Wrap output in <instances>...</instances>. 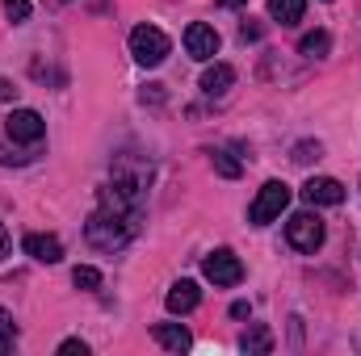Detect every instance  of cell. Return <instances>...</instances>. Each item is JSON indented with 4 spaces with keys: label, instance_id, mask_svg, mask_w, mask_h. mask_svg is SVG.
<instances>
[{
    "label": "cell",
    "instance_id": "5bb4252c",
    "mask_svg": "<svg viewBox=\"0 0 361 356\" xmlns=\"http://www.w3.org/2000/svg\"><path fill=\"white\" fill-rule=\"evenodd\" d=\"M307 13V0H269V17L281 25H298Z\"/></svg>",
    "mask_w": 361,
    "mask_h": 356
},
{
    "label": "cell",
    "instance_id": "2e32d148",
    "mask_svg": "<svg viewBox=\"0 0 361 356\" xmlns=\"http://www.w3.org/2000/svg\"><path fill=\"white\" fill-rule=\"evenodd\" d=\"M72 285H76V289H101V272L92 265H80L72 272Z\"/></svg>",
    "mask_w": 361,
    "mask_h": 356
},
{
    "label": "cell",
    "instance_id": "7a4b0ae2",
    "mask_svg": "<svg viewBox=\"0 0 361 356\" xmlns=\"http://www.w3.org/2000/svg\"><path fill=\"white\" fill-rule=\"evenodd\" d=\"M169 51H173V42H169L164 30H156V25H135L130 30V55H135V63L160 68L169 59Z\"/></svg>",
    "mask_w": 361,
    "mask_h": 356
},
{
    "label": "cell",
    "instance_id": "d4e9b609",
    "mask_svg": "<svg viewBox=\"0 0 361 356\" xmlns=\"http://www.w3.org/2000/svg\"><path fill=\"white\" fill-rule=\"evenodd\" d=\"M8 256V231H4V222H0V260Z\"/></svg>",
    "mask_w": 361,
    "mask_h": 356
},
{
    "label": "cell",
    "instance_id": "8fae6325",
    "mask_svg": "<svg viewBox=\"0 0 361 356\" xmlns=\"http://www.w3.org/2000/svg\"><path fill=\"white\" fill-rule=\"evenodd\" d=\"M231 84H235V68H231V63H210V68L202 72V92H206V96H223Z\"/></svg>",
    "mask_w": 361,
    "mask_h": 356
},
{
    "label": "cell",
    "instance_id": "603a6c76",
    "mask_svg": "<svg viewBox=\"0 0 361 356\" xmlns=\"http://www.w3.org/2000/svg\"><path fill=\"white\" fill-rule=\"evenodd\" d=\"M248 314H252V306H248V302H235V306H231V319H248Z\"/></svg>",
    "mask_w": 361,
    "mask_h": 356
},
{
    "label": "cell",
    "instance_id": "ffe728a7",
    "mask_svg": "<svg viewBox=\"0 0 361 356\" xmlns=\"http://www.w3.org/2000/svg\"><path fill=\"white\" fill-rule=\"evenodd\" d=\"M319 151H324L319 143H298L294 147V164H311V160H319Z\"/></svg>",
    "mask_w": 361,
    "mask_h": 356
},
{
    "label": "cell",
    "instance_id": "9a60e30c",
    "mask_svg": "<svg viewBox=\"0 0 361 356\" xmlns=\"http://www.w3.org/2000/svg\"><path fill=\"white\" fill-rule=\"evenodd\" d=\"M298 51H302L307 59H324V55L332 51V38H328V30H315V34H307V38L298 42Z\"/></svg>",
    "mask_w": 361,
    "mask_h": 356
},
{
    "label": "cell",
    "instance_id": "ac0fdd59",
    "mask_svg": "<svg viewBox=\"0 0 361 356\" xmlns=\"http://www.w3.org/2000/svg\"><path fill=\"white\" fill-rule=\"evenodd\" d=\"M210 160H214V172H219V177H227V180H235V177H240V164H235V160H231L227 151H214Z\"/></svg>",
    "mask_w": 361,
    "mask_h": 356
},
{
    "label": "cell",
    "instance_id": "4fadbf2b",
    "mask_svg": "<svg viewBox=\"0 0 361 356\" xmlns=\"http://www.w3.org/2000/svg\"><path fill=\"white\" fill-rule=\"evenodd\" d=\"M240 348H244L248 356H269V352H273V336H269V327H265V323H252V327L244 331Z\"/></svg>",
    "mask_w": 361,
    "mask_h": 356
},
{
    "label": "cell",
    "instance_id": "3957f363",
    "mask_svg": "<svg viewBox=\"0 0 361 356\" xmlns=\"http://www.w3.org/2000/svg\"><path fill=\"white\" fill-rule=\"evenodd\" d=\"M286 239H290L294 252H319V248H324L328 227H324V218L315 214V205L302 210V214H294V218L286 222Z\"/></svg>",
    "mask_w": 361,
    "mask_h": 356
},
{
    "label": "cell",
    "instance_id": "cb8c5ba5",
    "mask_svg": "<svg viewBox=\"0 0 361 356\" xmlns=\"http://www.w3.org/2000/svg\"><path fill=\"white\" fill-rule=\"evenodd\" d=\"M13 96H17V89H13L8 80H0V101H13Z\"/></svg>",
    "mask_w": 361,
    "mask_h": 356
},
{
    "label": "cell",
    "instance_id": "277c9868",
    "mask_svg": "<svg viewBox=\"0 0 361 356\" xmlns=\"http://www.w3.org/2000/svg\"><path fill=\"white\" fill-rule=\"evenodd\" d=\"M286 205H290V184L286 180H269V184H261V193H257V201L248 210V222L252 227H269L273 218H281Z\"/></svg>",
    "mask_w": 361,
    "mask_h": 356
},
{
    "label": "cell",
    "instance_id": "e0dca14e",
    "mask_svg": "<svg viewBox=\"0 0 361 356\" xmlns=\"http://www.w3.org/2000/svg\"><path fill=\"white\" fill-rule=\"evenodd\" d=\"M13 344H17V323L8 310H0V352H8Z\"/></svg>",
    "mask_w": 361,
    "mask_h": 356
},
{
    "label": "cell",
    "instance_id": "ba28073f",
    "mask_svg": "<svg viewBox=\"0 0 361 356\" xmlns=\"http://www.w3.org/2000/svg\"><path fill=\"white\" fill-rule=\"evenodd\" d=\"M302 201L307 205H341L345 201V184L332 177H311L302 184Z\"/></svg>",
    "mask_w": 361,
    "mask_h": 356
},
{
    "label": "cell",
    "instance_id": "52a82bcc",
    "mask_svg": "<svg viewBox=\"0 0 361 356\" xmlns=\"http://www.w3.org/2000/svg\"><path fill=\"white\" fill-rule=\"evenodd\" d=\"M219 30L214 25H206V21H193L189 30H185V51L193 55V59H202V63H210L214 55H219Z\"/></svg>",
    "mask_w": 361,
    "mask_h": 356
},
{
    "label": "cell",
    "instance_id": "484cf974",
    "mask_svg": "<svg viewBox=\"0 0 361 356\" xmlns=\"http://www.w3.org/2000/svg\"><path fill=\"white\" fill-rule=\"evenodd\" d=\"M240 4H244V0H223V8H240Z\"/></svg>",
    "mask_w": 361,
    "mask_h": 356
},
{
    "label": "cell",
    "instance_id": "7c38bea8",
    "mask_svg": "<svg viewBox=\"0 0 361 356\" xmlns=\"http://www.w3.org/2000/svg\"><path fill=\"white\" fill-rule=\"evenodd\" d=\"M169 310L173 314H189V310H197V302H202V289L193 285V281H177L173 289H169Z\"/></svg>",
    "mask_w": 361,
    "mask_h": 356
},
{
    "label": "cell",
    "instance_id": "9c48e42d",
    "mask_svg": "<svg viewBox=\"0 0 361 356\" xmlns=\"http://www.w3.org/2000/svg\"><path fill=\"white\" fill-rule=\"evenodd\" d=\"M21 248H25V256H34L38 265H59V260H63V243H59L55 235H38V231H30V235L21 239Z\"/></svg>",
    "mask_w": 361,
    "mask_h": 356
},
{
    "label": "cell",
    "instance_id": "d6986e66",
    "mask_svg": "<svg viewBox=\"0 0 361 356\" xmlns=\"http://www.w3.org/2000/svg\"><path fill=\"white\" fill-rule=\"evenodd\" d=\"M4 17H8L13 25H21V21L30 17V0H4Z\"/></svg>",
    "mask_w": 361,
    "mask_h": 356
},
{
    "label": "cell",
    "instance_id": "6da1fadb",
    "mask_svg": "<svg viewBox=\"0 0 361 356\" xmlns=\"http://www.w3.org/2000/svg\"><path fill=\"white\" fill-rule=\"evenodd\" d=\"M85 235H89V243L97 252H118V248H126L130 235H135V210H118V205H105V201H101V210L85 222Z\"/></svg>",
    "mask_w": 361,
    "mask_h": 356
},
{
    "label": "cell",
    "instance_id": "5b68a950",
    "mask_svg": "<svg viewBox=\"0 0 361 356\" xmlns=\"http://www.w3.org/2000/svg\"><path fill=\"white\" fill-rule=\"evenodd\" d=\"M202 272H206V281H214V285H223V289L244 281V265H240V256H235L231 248L210 252V256L202 260Z\"/></svg>",
    "mask_w": 361,
    "mask_h": 356
},
{
    "label": "cell",
    "instance_id": "44dd1931",
    "mask_svg": "<svg viewBox=\"0 0 361 356\" xmlns=\"http://www.w3.org/2000/svg\"><path fill=\"white\" fill-rule=\"evenodd\" d=\"M59 356H89V344L85 340H63L59 344Z\"/></svg>",
    "mask_w": 361,
    "mask_h": 356
},
{
    "label": "cell",
    "instance_id": "30bf717a",
    "mask_svg": "<svg viewBox=\"0 0 361 356\" xmlns=\"http://www.w3.org/2000/svg\"><path fill=\"white\" fill-rule=\"evenodd\" d=\"M152 336H156V344L169 348V352H189V348H193V336H189V327H180V323H156Z\"/></svg>",
    "mask_w": 361,
    "mask_h": 356
},
{
    "label": "cell",
    "instance_id": "8992f818",
    "mask_svg": "<svg viewBox=\"0 0 361 356\" xmlns=\"http://www.w3.org/2000/svg\"><path fill=\"white\" fill-rule=\"evenodd\" d=\"M4 134H8L13 143H25V147H34V143H42V134H47V122H42L34 109H13V113L4 117Z\"/></svg>",
    "mask_w": 361,
    "mask_h": 356
},
{
    "label": "cell",
    "instance_id": "7402d4cb",
    "mask_svg": "<svg viewBox=\"0 0 361 356\" xmlns=\"http://www.w3.org/2000/svg\"><path fill=\"white\" fill-rule=\"evenodd\" d=\"M240 34H244V42H257V38H261V25H248V21H244Z\"/></svg>",
    "mask_w": 361,
    "mask_h": 356
}]
</instances>
